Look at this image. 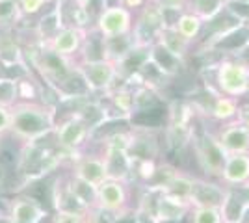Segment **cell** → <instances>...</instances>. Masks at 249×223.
<instances>
[{
  "mask_svg": "<svg viewBox=\"0 0 249 223\" xmlns=\"http://www.w3.org/2000/svg\"><path fill=\"white\" fill-rule=\"evenodd\" d=\"M56 125L54 108L43 104L39 101L22 103L19 101L11 108L10 134L21 143H30L36 139L51 136Z\"/></svg>",
  "mask_w": 249,
  "mask_h": 223,
  "instance_id": "obj_1",
  "label": "cell"
},
{
  "mask_svg": "<svg viewBox=\"0 0 249 223\" xmlns=\"http://www.w3.org/2000/svg\"><path fill=\"white\" fill-rule=\"evenodd\" d=\"M218 95L240 99L249 93V65L244 60L223 58L212 65Z\"/></svg>",
  "mask_w": 249,
  "mask_h": 223,
  "instance_id": "obj_2",
  "label": "cell"
},
{
  "mask_svg": "<svg viewBox=\"0 0 249 223\" xmlns=\"http://www.w3.org/2000/svg\"><path fill=\"white\" fill-rule=\"evenodd\" d=\"M190 145L194 151V156L197 160L199 168L205 173L208 179H219L223 164L227 160V153L221 147L216 132H208V130H201L196 132L190 139Z\"/></svg>",
  "mask_w": 249,
  "mask_h": 223,
  "instance_id": "obj_3",
  "label": "cell"
},
{
  "mask_svg": "<svg viewBox=\"0 0 249 223\" xmlns=\"http://www.w3.org/2000/svg\"><path fill=\"white\" fill-rule=\"evenodd\" d=\"M52 136H54L56 145L63 153L74 154V153H80L86 143H89L91 130L82 117L78 114H73V116H65L60 121H56Z\"/></svg>",
  "mask_w": 249,
  "mask_h": 223,
  "instance_id": "obj_4",
  "label": "cell"
},
{
  "mask_svg": "<svg viewBox=\"0 0 249 223\" xmlns=\"http://www.w3.org/2000/svg\"><path fill=\"white\" fill-rule=\"evenodd\" d=\"M76 67L82 74L84 82L89 87L91 93H110L117 86L115 82L121 80L117 74V65L110 60H101V62H76Z\"/></svg>",
  "mask_w": 249,
  "mask_h": 223,
  "instance_id": "obj_5",
  "label": "cell"
},
{
  "mask_svg": "<svg viewBox=\"0 0 249 223\" xmlns=\"http://www.w3.org/2000/svg\"><path fill=\"white\" fill-rule=\"evenodd\" d=\"M93 26L103 37H119L132 34V11L124 8L123 4L106 6L95 19Z\"/></svg>",
  "mask_w": 249,
  "mask_h": 223,
  "instance_id": "obj_6",
  "label": "cell"
},
{
  "mask_svg": "<svg viewBox=\"0 0 249 223\" xmlns=\"http://www.w3.org/2000/svg\"><path fill=\"white\" fill-rule=\"evenodd\" d=\"M130 182L117 181V179H106L103 184L97 186V208L112 214H121L130 210L128 205L130 199Z\"/></svg>",
  "mask_w": 249,
  "mask_h": 223,
  "instance_id": "obj_7",
  "label": "cell"
},
{
  "mask_svg": "<svg viewBox=\"0 0 249 223\" xmlns=\"http://www.w3.org/2000/svg\"><path fill=\"white\" fill-rule=\"evenodd\" d=\"M227 197V188L216 182L208 177H194L192 179V190H190V197L188 203L192 208H201V206H212V208H219L223 206Z\"/></svg>",
  "mask_w": 249,
  "mask_h": 223,
  "instance_id": "obj_8",
  "label": "cell"
},
{
  "mask_svg": "<svg viewBox=\"0 0 249 223\" xmlns=\"http://www.w3.org/2000/svg\"><path fill=\"white\" fill-rule=\"evenodd\" d=\"M6 216L10 223H41L43 220H47L49 210L37 197L21 193L8 203Z\"/></svg>",
  "mask_w": 249,
  "mask_h": 223,
  "instance_id": "obj_9",
  "label": "cell"
},
{
  "mask_svg": "<svg viewBox=\"0 0 249 223\" xmlns=\"http://www.w3.org/2000/svg\"><path fill=\"white\" fill-rule=\"evenodd\" d=\"M84 37H86V30H82V28L63 26L58 30V34L52 37L51 41L45 43V45L58 56L73 60L74 56H78L80 49H82Z\"/></svg>",
  "mask_w": 249,
  "mask_h": 223,
  "instance_id": "obj_10",
  "label": "cell"
},
{
  "mask_svg": "<svg viewBox=\"0 0 249 223\" xmlns=\"http://www.w3.org/2000/svg\"><path fill=\"white\" fill-rule=\"evenodd\" d=\"M71 173H73L74 177L93 184V186H99V184H103L108 179V170H106V162H104L103 154H82V156H76L73 162Z\"/></svg>",
  "mask_w": 249,
  "mask_h": 223,
  "instance_id": "obj_11",
  "label": "cell"
},
{
  "mask_svg": "<svg viewBox=\"0 0 249 223\" xmlns=\"http://www.w3.org/2000/svg\"><path fill=\"white\" fill-rule=\"evenodd\" d=\"M216 136L227 154L249 153V127L240 119L231 121L225 127H221L216 132Z\"/></svg>",
  "mask_w": 249,
  "mask_h": 223,
  "instance_id": "obj_12",
  "label": "cell"
},
{
  "mask_svg": "<svg viewBox=\"0 0 249 223\" xmlns=\"http://www.w3.org/2000/svg\"><path fill=\"white\" fill-rule=\"evenodd\" d=\"M219 182L225 188H236V186L249 184V153L227 154V160L219 175Z\"/></svg>",
  "mask_w": 249,
  "mask_h": 223,
  "instance_id": "obj_13",
  "label": "cell"
},
{
  "mask_svg": "<svg viewBox=\"0 0 249 223\" xmlns=\"http://www.w3.org/2000/svg\"><path fill=\"white\" fill-rule=\"evenodd\" d=\"M160 153V145L156 141V136L153 130L132 127V139L128 145V158L132 162H142V160H156Z\"/></svg>",
  "mask_w": 249,
  "mask_h": 223,
  "instance_id": "obj_14",
  "label": "cell"
},
{
  "mask_svg": "<svg viewBox=\"0 0 249 223\" xmlns=\"http://www.w3.org/2000/svg\"><path fill=\"white\" fill-rule=\"evenodd\" d=\"M190 210H192L190 203L184 199H178L171 193H166V191H160V195L156 199L155 214L162 223L182 222L186 216H190Z\"/></svg>",
  "mask_w": 249,
  "mask_h": 223,
  "instance_id": "obj_15",
  "label": "cell"
},
{
  "mask_svg": "<svg viewBox=\"0 0 249 223\" xmlns=\"http://www.w3.org/2000/svg\"><path fill=\"white\" fill-rule=\"evenodd\" d=\"M149 60H151V64L155 65L160 73L166 74L167 78L177 76V74L182 71L184 62H186V60L175 56L173 52H169L166 47H162L160 43L151 45V58Z\"/></svg>",
  "mask_w": 249,
  "mask_h": 223,
  "instance_id": "obj_16",
  "label": "cell"
},
{
  "mask_svg": "<svg viewBox=\"0 0 249 223\" xmlns=\"http://www.w3.org/2000/svg\"><path fill=\"white\" fill-rule=\"evenodd\" d=\"M67 182H69V188L73 191L74 199L78 201V205L82 206L86 212L97 208V186L82 181L78 177H74L73 173L67 175Z\"/></svg>",
  "mask_w": 249,
  "mask_h": 223,
  "instance_id": "obj_17",
  "label": "cell"
},
{
  "mask_svg": "<svg viewBox=\"0 0 249 223\" xmlns=\"http://www.w3.org/2000/svg\"><path fill=\"white\" fill-rule=\"evenodd\" d=\"M156 43H160L162 47H166L169 52H173L175 56L186 60L188 58V51L192 47V43H188L180 34L175 30V26H166L162 28L160 34H158V39Z\"/></svg>",
  "mask_w": 249,
  "mask_h": 223,
  "instance_id": "obj_18",
  "label": "cell"
},
{
  "mask_svg": "<svg viewBox=\"0 0 249 223\" xmlns=\"http://www.w3.org/2000/svg\"><path fill=\"white\" fill-rule=\"evenodd\" d=\"M203 24H205V21H203L201 17H197L196 13H192V11L186 10L178 15V19H177V22H175V30L180 34L188 43H194L201 37Z\"/></svg>",
  "mask_w": 249,
  "mask_h": 223,
  "instance_id": "obj_19",
  "label": "cell"
},
{
  "mask_svg": "<svg viewBox=\"0 0 249 223\" xmlns=\"http://www.w3.org/2000/svg\"><path fill=\"white\" fill-rule=\"evenodd\" d=\"M238 112H240L238 99H232V97H225V95L216 97V101L212 103V108H210V116L214 117L216 121H221V123L236 121L238 119Z\"/></svg>",
  "mask_w": 249,
  "mask_h": 223,
  "instance_id": "obj_20",
  "label": "cell"
},
{
  "mask_svg": "<svg viewBox=\"0 0 249 223\" xmlns=\"http://www.w3.org/2000/svg\"><path fill=\"white\" fill-rule=\"evenodd\" d=\"M225 8V0H188L186 10L207 22Z\"/></svg>",
  "mask_w": 249,
  "mask_h": 223,
  "instance_id": "obj_21",
  "label": "cell"
},
{
  "mask_svg": "<svg viewBox=\"0 0 249 223\" xmlns=\"http://www.w3.org/2000/svg\"><path fill=\"white\" fill-rule=\"evenodd\" d=\"M21 17L19 0H0V30H11Z\"/></svg>",
  "mask_w": 249,
  "mask_h": 223,
  "instance_id": "obj_22",
  "label": "cell"
},
{
  "mask_svg": "<svg viewBox=\"0 0 249 223\" xmlns=\"http://www.w3.org/2000/svg\"><path fill=\"white\" fill-rule=\"evenodd\" d=\"M19 103V80L0 76V106L13 108Z\"/></svg>",
  "mask_w": 249,
  "mask_h": 223,
  "instance_id": "obj_23",
  "label": "cell"
},
{
  "mask_svg": "<svg viewBox=\"0 0 249 223\" xmlns=\"http://www.w3.org/2000/svg\"><path fill=\"white\" fill-rule=\"evenodd\" d=\"M192 179H194L192 175H186V173H180V171H178L175 177L167 182V186L162 191L171 193V195H175V197H178V199L188 201L190 190H192Z\"/></svg>",
  "mask_w": 249,
  "mask_h": 223,
  "instance_id": "obj_24",
  "label": "cell"
},
{
  "mask_svg": "<svg viewBox=\"0 0 249 223\" xmlns=\"http://www.w3.org/2000/svg\"><path fill=\"white\" fill-rule=\"evenodd\" d=\"M190 223H223V216L219 208L201 206L190 210Z\"/></svg>",
  "mask_w": 249,
  "mask_h": 223,
  "instance_id": "obj_25",
  "label": "cell"
},
{
  "mask_svg": "<svg viewBox=\"0 0 249 223\" xmlns=\"http://www.w3.org/2000/svg\"><path fill=\"white\" fill-rule=\"evenodd\" d=\"M51 223H88V214L71 212V210H56Z\"/></svg>",
  "mask_w": 249,
  "mask_h": 223,
  "instance_id": "obj_26",
  "label": "cell"
},
{
  "mask_svg": "<svg viewBox=\"0 0 249 223\" xmlns=\"http://www.w3.org/2000/svg\"><path fill=\"white\" fill-rule=\"evenodd\" d=\"M49 2L51 0H19V8H21L22 17H32V15L41 13Z\"/></svg>",
  "mask_w": 249,
  "mask_h": 223,
  "instance_id": "obj_27",
  "label": "cell"
},
{
  "mask_svg": "<svg viewBox=\"0 0 249 223\" xmlns=\"http://www.w3.org/2000/svg\"><path fill=\"white\" fill-rule=\"evenodd\" d=\"M156 4L160 10H171V11H186L188 0H151Z\"/></svg>",
  "mask_w": 249,
  "mask_h": 223,
  "instance_id": "obj_28",
  "label": "cell"
},
{
  "mask_svg": "<svg viewBox=\"0 0 249 223\" xmlns=\"http://www.w3.org/2000/svg\"><path fill=\"white\" fill-rule=\"evenodd\" d=\"M11 128V108L0 106V136L10 134Z\"/></svg>",
  "mask_w": 249,
  "mask_h": 223,
  "instance_id": "obj_29",
  "label": "cell"
},
{
  "mask_svg": "<svg viewBox=\"0 0 249 223\" xmlns=\"http://www.w3.org/2000/svg\"><path fill=\"white\" fill-rule=\"evenodd\" d=\"M114 223H138V216H136V210L130 208V210H124L121 214H115Z\"/></svg>",
  "mask_w": 249,
  "mask_h": 223,
  "instance_id": "obj_30",
  "label": "cell"
},
{
  "mask_svg": "<svg viewBox=\"0 0 249 223\" xmlns=\"http://www.w3.org/2000/svg\"><path fill=\"white\" fill-rule=\"evenodd\" d=\"M74 2H76V4H80V6H84V8H86V6H88V4L91 2V0H74Z\"/></svg>",
  "mask_w": 249,
  "mask_h": 223,
  "instance_id": "obj_31",
  "label": "cell"
},
{
  "mask_svg": "<svg viewBox=\"0 0 249 223\" xmlns=\"http://www.w3.org/2000/svg\"><path fill=\"white\" fill-rule=\"evenodd\" d=\"M2 147H4V143H2V136H0V151H2Z\"/></svg>",
  "mask_w": 249,
  "mask_h": 223,
  "instance_id": "obj_32",
  "label": "cell"
}]
</instances>
